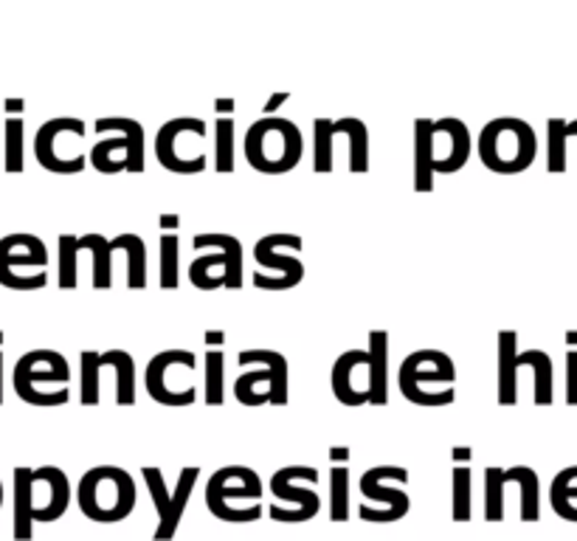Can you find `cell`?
Segmentation results:
<instances>
[{"mask_svg": "<svg viewBox=\"0 0 577 541\" xmlns=\"http://www.w3.org/2000/svg\"><path fill=\"white\" fill-rule=\"evenodd\" d=\"M71 482L57 465H18L14 469V524L12 535L18 541L34 539V524H49L66 517L71 505Z\"/></svg>", "mask_w": 577, "mask_h": 541, "instance_id": "obj_1", "label": "cell"}, {"mask_svg": "<svg viewBox=\"0 0 577 541\" xmlns=\"http://www.w3.org/2000/svg\"><path fill=\"white\" fill-rule=\"evenodd\" d=\"M470 158V130L457 116L415 119V193H431L434 175H454Z\"/></svg>", "mask_w": 577, "mask_h": 541, "instance_id": "obj_2", "label": "cell"}, {"mask_svg": "<svg viewBox=\"0 0 577 541\" xmlns=\"http://www.w3.org/2000/svg\"><path fill=\"white\" fill-rule=\"evenodd\" d=\"M400 395L415 406L437 410L457 401V364L442 350H415L400 364Z\"/></svg>", "mask_w": 577, "mask_h": 541, "instance_id": "obj_3", "label": "cell"}, {"mask_svg": "<svg viewBox=\"0 0 577 541\" xmlns=\"http://www.w3.org/2000/svg\"><path fill=\"white\" fill-rule=\"evenodd\" d=\"M71 364L57 350H29L18 358L12 386L29 406H66L71 401Z\"/></svg>", "mask_w": 577, "mask_h": 541, "instance_id": "obj_4", "label": "cell"}, {"mask_svg": "<svg viewBox=\"0 0 577 541\" xmlns=\"http://www.w3.org/2000/svg\"><path fill=\"white\" fill-rule=\"evenodd\" d=\"M476 153L490 173L518 175L536 161L538 136L529 121L518 119V116H499L481 127Z\"/></svg>", "mask_w": 577, "mask_h": 541, "instance_id": "obj_5", "label": "cell"}, {"mask_svg": "<svg viewBox=\"0 0 577 541\" xmlns=\"http://www.w3.org/2000/svg\"><path fill=\"white\" fill-rule=\"evenodd\" d=\"M246 161L262 175H285L299 167L305 156V136L299 125L285 116H262L253 121L242 141Z\"/></svg>", "mask_w": 577, "mask_h": 541, "instance_id": "obj_6", "label": "cell"}, {"mask_svg": "<svg viewBox=\"0 0 577 541\" xmlns=\"http://www.w3.org/2000/svg\"><path fill=\"white\" fill-rule=\"evenodd\" d=\"M265 485L259 474L248 465H226L217 469L206 482V508L220 522L242 524L257 522L265 513Z\"/></svg>", "mask_w": 577, "mask_h": 541, "instance_id": "obj_7", "label": "cell"}, {"mask_svg": "<svg viewBox=\"0 0 577 541\" xmlns=\"http://www.w3.org/2000/svg\"><path fill=\"white\" fill-rule=\"evenodd\" d=\"M77 505L99 524L121 522L136 508V482L119 465H97L84 471L77 485Z\"/></svg>", "mask_w": 577, "mask_h": 541, "instance_id": "obj_8", "label": "cell"}, {"mask_svg": "<svg viewBox=\"0 0 577 541\" xmlns=\"http://www.w3.org/2000/svg\"><path fill=\"white\" fill-rule=\"evenodd\" d=\"M242 373L235 381V397L242 406H282L290 397V364L277 350H242L237 355Z\"/></svg>", "mask_w": 577, "mask_h": 541, "instance_id": "obj_9", "label": "cell"}, {"mask_svg": "<svg viewBox=\"0 0 577 541\" xmlns=\"http://www.w3.org/2000/svg\"><path fill=\"white\" fill-rule=\"evenodd\" d=\"M192 246L209 248V252L198 254L189 265V283L198 291H240L242 279H246V252L242 243L235 235H220V232H206V235H195Z\"/></svg>", "mask_w": 577, "mask_h": 541, "instance_id": "obj_10", "label": "cell"}, {"mask_svg": "<svg viewBox=\"0 0 577 541\" xmlns=\"http://www.w3.org/2000/svg\"><path fill=\"white\" fill-rule=\"evenodd\" d=\"M195 373H198V355L192 350L175 347L152 355L145 370L147 395L161 406H192L198 401V386H195Z\"/></svg>", "mask_w": 577, "mask_h": 541, "instance_id": "obj_11", "label": "cell"}, {"mask_svg": "<svg viewBox=\"0 0 577 541\" xmlns=\"http://www.w3.org/2000/svg\"><path fill=\"white\" fill-rule=\"evenodd\" d=\"M406 482H409V471L404 465H372L364 471L358 480L364 496L358 505V517L372 524L400 522L411 511Z\"/></svg>", "mask_w": 577, "mask_h": 541, "instance_id": "obj_12", "label": "cell"}, {"mask_svg": "<svg viewBox=\"0 0 577 541\" xmlns=\"http://www.w3.org/2000/svg\"><path fill=\"white\" fill-rule=\"evenodd\" d=\"M319 471L314 465H285L271 476L268 488L273 493V502L268 505V517L273 522L299 524L319 517L321 496L316 491Z\"/></svg>", "mask_w": 577, "mask_h": 541, "instance_id": "obj_13", "label": "cell"}, {"mask_svg": "<svg viewBox=\"0 0 577 541\" xmlns=\"http://www.w3.org/2000/svg\"><path fill=\"white\" fill-rule=\"evenodd\" d=\"M206 127L198 116H178L161 125L156 136V158L163 169L175 175H198L209 167L206 156Z\"/></svg>", "mask_w": 577, "mask_h": 541, "instance_id": "obj_14", "label": "cell"}, {"mask_svg": "<svg viewBox=\"0 0 577 541\" xmlns=\"http://www.w3.org/2000/svg\"><path fill=\"white\" fill-rule=\"evenodd\" d=\"M301 246L305 240L299 235H285V232L259 237L253 246V259L259 265V270H253V288L271 294L296 288L305 279V263L299 259Z\"/></svg>", "mask_w": 577, "mask_h": 541, "instance_id": "obj_15", "label": "cell"}, {"mask_svg": "<svg viewBox=\"0 0 577 541\" xmlns=\"http://www.w3.org/2000/svg\"><path fill=\"white\" fill-rule=\"evenodd\" d=\"M49 248L37 235L0 237V285L9 291H40L49 285Z\"/></svg>", "mask_w": 577, "mask_h": 541, "instance_id": "obj_16", "label": "cell"}, {"mask_svg": "<svg viewBox=\"0 0 577 541\" xmlns=\"http://www.w3.org/2000/svg\"><path fill=\"white\" fill-rule=\"evenodd\" d=\"M88 125L73 116H57L40 125L34 136V158L42 169L57 175H77L88 167V156L79 150Z\"/></svg>", "mask_w": 577, "mask_h": 541, "instance_id": "obj_17", "label": "cell"}, {"mask_svg": "<svg viewBox=\"0 0 577 541\" xmlns=\"http://www.w3.org/2000/svg\"><path fill=\"white\" fill-rule=\"evenodd\" d=\"M116 375V403L132 406L136 403V361L127 350H82L79 355V401L84 406H97L102 397V370Z\"/></svg>", "mask_w": 577, "mask_h": 541, "instance_id": "obj_18", "label": "cell"}, {"mask_svg": "<svg viewBox=\"0 0 577 541\" xmlns=\"http://www.w3.org/2000/svg\"><path fill=\"white\" fill-rule=\"evenodd\" d=\"M141 476H145V485L147 491H150L152 508H156L158 513V524L152 539L169 541L175 533H178V528H181V519L183 513H187L189 496H192L195 485H198L200 469L198 465H187V469L178 474V482H175L172 491L167 488L163 471L158 469V465H145V469H141Z\"/></svg>", "mask_w": 577, "mask_h": 541, "instance_id": "obj_19", "label": "cell"}, {"mask_svg": "<svg viewBox=\"0 0 577 541\" xmlns=\"http://www.w3.org/2000/svg\"><path fill=\"white\" fill-rule=\"evenodd\" d=\"M521 491V522H538L541 519V480L529 465H513V469H485V519L501 522L505 519V488L513 485Z\"/></svg>", "mask_w": 577, "mask_h": 541, "instance_id": "obj_20", "label": "cell"}, {"mask_svg": "<svg viewBox=\"0 0 577 541\" xmlns=\"http://www.w3.org/2000/svg\"><path fill=\"white\" fill-rule=\"evenodd\" d=\"M330 386L336 401H341L344 406H367L372 397L369 350H347L338 355L330 370Z\"/></svg>", "mask_w": 577, "mask_h": 541, "instance_id": "obj_21", "label": "cell"}, {"mask_svg": "<svg viewBox=\"0 0 577 541\" xmlns=\"http://www.w3.org/2000/svg\"><path fill=\"white\" fill-rule=\"evenodd\" d=\"M499 364H496V375H499V384H496V397H499L501 406H513L518 403V333L516 331H499Z\"/></svg>", "mask_w": 577, "mask_h": 541, "instance_id": "obj_22", "label": "cell"}, {"mask_svg": "<svg viewBox=\"0 0 577 541\" xmlns=\"http://www.w3.org/2000/svg\"><path fill=\"white\" fill-rule=\"evenodd\" d=\"M93 130L99 136H108V132H121L130 139V158H127V173H145L147 167V136H145V125L132 116H105V119H97Z\"/></svg>", "mask_w": 577, "mask_h": 541, "instance_id": "obj_23", "label": "cell"}, {"mask_svg": "<svg viewBox=\"0 0 577 541\" xmlns=\"http://www.w3.org/2000/svg\"><path fill=\"white\" fill-rule=\"evenodd\" d=\"M369 378H372V397L369 406L389 403V333L369 331Z\"/></svg>", "mask_w": 577, "mask_h": 541, "instance_id": "obj_24", "label": "cell"}, {"mask_svg": "<svg viewBox=\"0 0 577 541\" xmlns=\"http://www.w3.org/2000/svg\"><path fill=\"white\" fill-rule=\"evenodd\" d=\"M336 132L349 145V173H369V127L358 116H341L336 119Z\"/></svg>", "mask_w": 577, "mask_h": 541, "instance_id": "obj_25", "label": "cell"}, {"mask_svg": "<svg viewBox=\"0 0 577 541\" xmlns=\"http://www.w3.org/2000/svg\"><path fill=\"white\" fill-rule=\"evenodd\" d=\"M127 158H130V139L121 136V132L105 136V139H99L97 145L91 147V153H88L91 167L102 175L127 173Z\"/></svg>", "mask_w": 577, "mask_h": 541, "instance_id": "obj_26", "label": "cell"}, {"mask_svg": "<svg viewBox=\"0 0 577 541\" xmlns=\"http://www.w3.org/2000/svg\"><path fill=\"white\" fill-rule=\"evenodd\" d=\"M116 252H125L127 257V285L132 291H145L150 283V274H147V243L141 235H132V232H121L119 237H113Z\"/></svg>", "mask_w": 577, "mask_h": 541, "instance_id": "obj_27", "label": "cell"}, {"mask_svg": "<svg viewBox=\"0 0 577 541\" xmlns=\"http://www.w3.org/2000/svg\"><path fill=\"white\" fill-rule=\"evenodd\" d=\"M518 367L533 370V375H536V384H533L536 386L533 390L536 403L538 406H549L555 401V367L549 353H544V350H524V353H518Z\"/></svg>", "mask_w": 577, "mask_h": 541, "instance_id": "obj_28", "label": "cell"}, {"mask_svg": "<svg viewBox=\"0 0 577 541\" xmlns=\"http://www.w3.org/2000/svg\"><path fill=\"white\" fill-rule=\"evenodd\" d=\"M577 139V119H549L547 121V169L553 175L566 173V147L569 141Z\"/></svg>", "mask_w": 577, "mask_h": 541, "instance_id": "obj_29", "label": "cell"}, {"mask_svg": "<svg viewBox=\"0 0 577 541\" xmlns=\"http://www.w3.org/2000/svg\"><path fill=\"white\" fill-rule=\"evenodd\" d=\"M82 246L93 259V288L108 291L113 285V240L91 232V235H82Z\"/></svg>", "mask_w": 577, "mask_h": 541, "instance_id": "obj_30", "label": "cell"}, {"mask_svg": "<svg viewBox=\"0 0 577 541\" xmlns=\"http://www.w3.org/2000/svg\"><path fill=\"white\" fill-rule=\"evenodd\" d=\"M549 502L560 519L577 522V465H569L555 476L549 485Z\"/></svg>", "mask_w": 577, "mask_h": 541, "instance_id": "obj_31", "label": "cell"}, {"mask_svg": "<svg viewBox=\"0 0 577 541\" xmlns=\"http://www.w3.org/2000/svg\"><path fill=\"white\" fill-rule=\"evenodd\" d=\"M336 119L314 121V169L319 175H330L336 169Z\"/></svg>", "mask_w": 577, "mask_h": 541, "instance_id": "obj_32", "label": "cell"}, {"mask_svg": "<svg viewBox=\"0 0 577 541\" xmlns=\"http://www.w3.org/2000/svg\"><path fill=\"white\" fill-rule=\"evenodd\" d=\"M203 401L209 406L226 403V355L223 350H206L203 355Z\"/></svg>", "mask_w": 577, "mask_h": 541, "instance_id": "obj_33", "label": "cell"}, {"mask_svg": "<svg viewBox=\"0 0 577 541\" xmlns=\"http://www.w3.org/2000/svg\"><path fill=\"white\" fill-rule=\"evenodd\" d=\"M215 169L217 173H235L237 161H235V153H237V125L231 116H217L215 121Z\"/></svg>", "mask_w": 577, "mask_h": 541, "instance_id": "obj_34", "label": "cell"}, {"mask_svg": "<svg viewBox=\"0 0 577 541\" xmlns=\"http://www.w3.org/2000/svg\"><path fill=\"white\" fill-rule=\"evenodd\" d=\"M161 270H158V285L163 291L181 288V240L178 232H163L161 235Z\"/></svg>", "mask_w": 577, "mask_h": 541, "instance_id": "obj_35", "label": "cell"}, {"mask_svg": "<svg viewBox=\"0 0 577 541\" xmlns=\"http://www.w3.org/2000/svg\"><path fill=\"white\" fill-rule=\"evenodd\" d=\"M57 246H60V252H57V263H60L57 283L62 291H73L79 285V254L84 252L82 240L77 235H60Z\"/></svg>", "mask_w": 577, "mask_h": 541, "instance_id": "obj_36", "label": "cell"}, {"mask_svg": "<svg viewBox=\"0 0 577 541\" xmlns=\"http://www.w3.org/2000/svg\"><path fill=\"white\" fill-rule=\"evenodd\" d=\"M454 522H468L474 513V476H470V463H454Z\"/></svg>", "mask_w": 577, "mask_h": 541, "instance_id": "obj_37", "label": "cell"}, {"mask_svg": "<svg viewBox=\"0 0 577 541\" xmlns=\"http://www.w3.org/2000/svg\"><path fill=\"white\" fill-rule=\"evenodd\" d=\"M3 167L7 173L18 175L26 167V125L20 116H9L7 119V136H3Z\"/></svg>", "mask_w": 577, "mask_h": 541, "instance_id": "obj_38", "label": "cell"}, {"mask_svg": "<svg viewBox=\"0 0 577 541\" xmlns=\"http://www.w3.org/2000/svg\"><path fill=\"white\" fill-rule=\"evenodd\" d=\"M349 476L347 463H332L330 471V519L332 522H347L349 519Z\"/></svg>", "mask_w": 577, "mask_h": 541, "instance_id": "obj_39", "label": "cell"}, {"mask_svg": "<svg viewBox=\"0 0 577 541\" xmlns=\"http://www.w3.org/2000/svg\"><path fill=\"white\" fill-rule=\"evenodd\" d=\"M566 403L577 406V347L566 353Z\"/></svg>", "mask_w": 577, "mask_h": 541, "instance_id": "obj_40", "label": "cell"}, {"mask_svg": "<svg viewBox=\"0 0 577 541\" xmlns=\"http://www.w3.org/2000/svg\"><path fill=\"white\" fill-rule=\"evenodd\" d=\"M285 102H290V90H277L273 97H268V102L262 105V116H279V108Z\"/></svg>", "mask_w": 577, "mask_h": 541, "instance_id": "obj_41", "label": "cell"}, {"mask_svg": "<svg viewBox=\"0 0 577 541\" xmlns=\"http://www.w3.org/2000/svg\"><path fill=\"white\" fill-rule=\"evenodd\" d=\"M158 223H161L163 232H178L181 229V215L178 212H163V215H158Z\"/></svg>", "mask_w": 577, "mask_h": 541, "instance_id": "obj_42", "label": "cell"}, {"mask_svg": "<svg viewBox=\"0 0 577 541\" xmlns=\"http://www.w3.org/2000/svg\"><path fill=\"white\" fill-rule=\"evenodd\" d=\"M223 344H226V331H206V347L223 350Z\"/></svg>", "mask_w": 577, "mask_h": 541, "instance_id": "obj_43", "label": "cell"}, {"mask_svg": "<svg viewBox=\"0 0 577 541\" xmlns=\"http://www.w3.org/2000/svg\"><path fill=\"white\" fill-rule=\"evenodd\" d=\"M451 458L454 463H470V460H474V449H468V445H457Z\"/></svg>", "mask_w": 577, "mask_h": 541, "instance_id": "obj_44", "label": "cell"}, {"mask_svg": "<svg viewBox=\"0 0 577 541\" xmlns=\"http://www.w3.org/2000/svg\"><path fill=\"white\" fill-rule=\"evenodd\" d=\"M215 110L220 116H229L237 110V102H235V99H215Z\"/></svg>", "mask_w": 577, "mask_h": 541, "instance_id": "obj_45", "label": "cell"}, {"mask_svg": "<svg viewBox=\"0 0 577 541\" xmlns=\"http://www.w3.org/2000/svg\"><path fill=\"white\" fill-rule=\"evenodd\" d=\"M349 449L347 445H332L330 449V463H347Z\"/></svg>", "mask_w": 577, "mask_h": 541, "instance_id": "obj_46", "label": "cell"}, {"mask_svg": "<svg viewBox=\"0 0 577 541\" xmlns=\"http://www.w3.org/2000/svg\"><path fill=\"white\" fill-rule=\"evenodd\" d=\"M3 110H7V114H23L26 110V102L23 99H7V102H3Z\"/></svg>", "mask_w": 577, "mask_h": 541, "instance_id": "obj_47", "label": "cell"}, {"mask_svg": "<svg viewBox=\"0 0 577 541\" xmlns=\"http://www.w3.org/2000/svg\"><path fill=\"white\" fill-rule=\"evenodd\" d=\"M3 390H7V367H3V353H0V403H3Z\"/></svg>", "mask_w": 577, "mask_h": 541, "instance_id": "obj_48", "label": "cell"}, {"mask_svg": "<svg viewBox=\"0 0 577 541\" xmlns=\"http://www.w3.org/2000/svg\"><path fill=\"white\" fill-rule=\"evenodd\" d=\"M566 344H569V347H577V331L566 333Z\"/></svg>", "mask_w": 577, "mask_h": 541, "instance_id": "obj_49", "label": "cell"}, {"mask_svg": "<svg viewBox=\"0 0 577 541\" xmlns=\"http://www.w3.org/2000/svg\"><path fill=\"white\" fill-rule=\"evenodd\" d=\"M3 496H7V493H3V482H0V508H3Z\"/></svg>", "mask_w": 577, "mask_h": 541, "instance_id": "obj_50", "label": "cell"}, {"mask_svg": "<svg viewBox=\"0 0 577 541\" xmlns=\"http://www.w3.org/2000/svg\"><path fill=\"white\" fill-rule=\"evenodd\" d=\"M0 342H3V331H0Z\"/></svg>", "mask_w": 577, "mask_h": 541, "instance_id": "obj_51", "label": "cell"}]
</instances>
